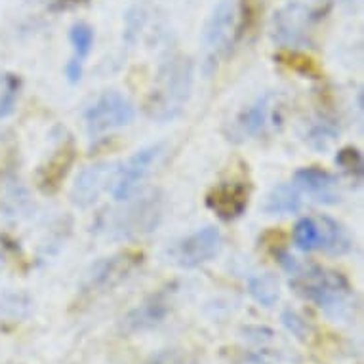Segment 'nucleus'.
Here are the masks:
<instances>
[{
	"instance_id": "f257e3e1",
	"label": "nucleus",
	"mask_w": 364,
	"mask_h": 364,
	"mask_svg": "<svg viewBox=\"0 0 364 364\" xmlns=\"http://www.w3.org/2000/svg\"><path fill=\"white\" fill-rule=\"evenodd\" d=\"M290 287L332 318L353 315V288L341 273L321 265H301L290 273Z\"/></svg>"
},
{
	"instance_id": "f03ea898",
	"label": "nucleus",
	"mask_w": 364,
	"mask_h": 364,
	"mask_svg": "<svg viewBox=\"0 0 364 364\" xmlns=\"http://www.w3.org/2000/svg\"><path fill=\"white\" fill-rule=\"evenodd\" d=\"M195 67L186 55L168 58L156 73L155 86L147 100V113L153 120L168 122L183 113L191 97Z\"/></svg>"
},
{
	"instance_id": "7ed1b4c3",
	"label": "nucleus",
	"mask_w": 364,
	"mask_h": 364,
	"mask_svg": "<svg viewBox=\"0 0 364 364\" xmlns=\"http://www.w3.org/2000/svg\"><path fill=\"white\" fill-rule=\"evenodd\" d=\"M162 218V197L159 191H151L136 198L124 210L113 215L107 223V231L119 239H130L153 231Z\"/></svg>"
},
{
	"instance_id": "20e7f679",
	"label": "nucleus",
	"mask_w": 364,
	"mask_h": 364,
	"mask_svg": "<svg viewBox=\"0 0 364 364\" xmlns=\"http://www.w3.org/2000/svg\"><path fill=\"white\" fill-rule=\"evenodd\" d=\"M134 119H136L134 103L124 94L114 90L102 94L84 113V122L90 136H100L103 132L128 126Z\"/></svg>"
},
{
	"instance_id": "39448f33",
	"label": "nucleus",
	"mask_w": 364,
	"mask_h": 364,
	"mask_svg": "<svg viewBox=\"0 0 364 364\" xmlns=\"http://www.w3.org/2000/svg\"><path fill=\"white\" fill-rule=\"evenodd\" d=\"M239 35V10L235 6L233 0H221L204 25L203 42L208 60L214 61L227 54Z\"/></svg>"
},
{
	"instance_id": "423d86ee",
	"label": "nucleus",
	"mask_w": 364,
	"mask_h": 364,
	"mask_svg": "<svg viewBox=\"0 0 364 364\" xmlns=\"http://www.w3.org/2000/svg\"><path fill=\"white\" fill-rule=\"evenodd\" d=\"M315 12L304 2H290L277 10L271 21L273 41L287 48H299L309 42L311 29L315 23Z\"/></svg>"
},
{
	"instance_id": "0eeeda50",
	"label": "nucleus",
	"mask_w": 364,
	"mask_h": 364,
	"mask_svg": "<svg viewBox=\"0 0 364 364\" xmlns=\"http://www.w3.org/2000/svg\"><path fill=\"white\" fill-rule=\"evenodd\" d=\"M162 155H164V145L155 144L139 149L124 164L117 166L114 178L111 181V193H113L114 200H119V203L128 200Z\"/></svg>"
},
{
	"instance_id": "6e6552de",
	"label": "nucleus",
	"mask_w": 364,
	"mask_h": 364,
	"mask_svg": "<svg viewBox=\"0 0 364 364\" xmlns=\"http://www.w3.org/2000/svg\"><path fill=\"white\" fill-rule=\"evenodd\" d=\"M221 246H223V237L220 229L214 225H206L183 240H179L170 252V256L179 267L195 269L214 259L220 254Z\"/></svg>"
},
{
	"instance_id": "1a4fd4ad",
	"label": "nucleus",
	"mask_w": 364,
	"mask_h": 364,
	"mask_svg": "<svg viewBox=\"0 0 364 364\" xmlns=\"http://www.w3.org/2000/svg\"><path fill=\"white\" fill-rule=\"evenodd\" d=\"M114 172H117V164H109V162H97L84 168L71 187V203L78 208L92 206L100 198L103 189L111 186Z\"/></svg>"
},
{
	"instance_id": "9d476101",
	"label": "nucleus",
	"mask_w": 364,
	"mask_h": 364,
	"mask_svg": "<svg viewBox=\"0 0 364 364\" xmlns=\"http://www.w3.org/2000/svg\"><path fill=\"white\" fill-rule=\"evenodd\" d=\"M250 200V191L242 181H227L210 189L206 195V206L220 220L233 221L245 214Z\"/></svg>"
},
{
	"instance_id": "9b49d317",
	"label": "nucleus",
	"mask_w": 364,
	"mask_h": 364,
	"mask_svg": "<svg viewBox=\"0 0 364 364\" xmlns=\"http://www.w3.org/2000/svg\"><path fill=\"white\" fill-rule=\"evenodd\" d=\"M273 102H275V96L273 94H265V96H262L259 100L252 103L250 107L245 109L235 119L231 132H229V139L245 141L248 138L259 136L265 130V126L269 124V119H271V113H273Z\"/></svg>"
},
{
	"instance_id": "f8f14e48",
	"label": "nucleus",
	"mask_w": 364,
	"mask_h": 364,
	"mask_svg": "<svg viewBox=\"0 0 364 364\" xmlns=\"http://www.w3.org/2000/svg\"><path fill=\"white\" fill-rule=\"evenodd\" d=\"M141 254L139 252H122L113 257H105L100 263L94 265L90 273V288H107L117 284L130 273L138 263H141Z\"/></svg>"
},
{
	"instance_id": "ddd939ff",
	"label": "nucleus",
	"mask_w": 364,
	"mask_h": 364,
	"mask_svg": "<svg viewBox=\"0 0 364 364\" xmlns=\"http://www.w3.org/2000/svg\"><path fill=\"white\" fill-rule=\"evenodd\" d=\"M77 159V149L73 144H63L60 149L55 151L52 159H50L44 166H41L36 173V186L44 195H52L61 187L63 179L71 170Z\"/></svg>"
},
{
	"instance_id": "4468645a",
	"label": "nucleus",
	"mask_w": 364,
	"mask_h": 364,
	"mask_svg": "<svg viewBox=\"0 0 364 364\" xmlns=\"http://www.w3.org/2000/svg\"><path fill=\"white\" fill-rule=\"evenodd\" d=\"M294 186L298 187V191L309 193L318 203H338V195H336L338 179L323 168H299L298 172L294 173Z\"/></svg>"
},
{
	"instance_id": "2eb2a0df",
	"label": "nucleus",
	"mask_w": 364,
	"mask_h": 364,
	"mask_svg": "<svg viewBox=\"0 0 364 364\" xmlns=\"http://www.w3.org/2000/svg\"><path fill=\"white\" fill-rule=\"evenodd\" d=\"M94 29L88 23H75L69 31V41L73 46V58L67 61L65 77L71 84L82 78V65L94 48Z\"/></svg>"
},
{
	"instance_id": "dca6fc26",
	"label": "nucleus",
	"mask_w": 364,
	"mask_h": 364,
	"mask_svg": "<svg viewBox=\"0 0 364 364\" xmlns=\"http://www.w3.org/2000/svg\"><path fill=\"white\" fill-rule=\"evenodd\" d=\"M168 315V299L164 294L153 296L149 301L139 305L132 311L130 315L124 318L126 330L130 332H141V330H149L156 324H161Z\"/></svg>"
},
{
	"instance_id": "f3484780",
	"label": "nucleus",
	"mask_w": 364,
	"mask_h": 364,
	"mask_svg": "<svg viewBox=\"0 0 364 364\" xmlns=\"http://www.w3.org/2000/svg\"><path fill=\"white\" fill-rule=\"evenodd\" d=\"M299 208H301V197H299L298 187L290 183L273 187L263 204V210L271 215L296 214Z\"/></svg>"
},
{
	"instance_id": "a211bd4d",
	"label": "nucleus",
	"mask_w": 364,
	"mask_h": 364,
	"mask_svg": "<svg viewBox=\"0 0 364 364\" xmlns=\"http://www.w3.org/2000/svg\"><path fill=\"white\" fill-rule=\"evenodd\" d=\"M248 292L259 305L273 307L281 298V284H279V279L273 273H262V275L250 277Z\"/></svg>"
},
{
	"instance_id": "6ab92c4d",
	"label": "nucleus",
	"mask_w": 364,
	"mask_h": 364,
	"mask_svg": "<svg viewBox=\"0 0 364 364\" xmlns=\"http://www.w3.org/2000/svg\"><path fill=\"white\" fill-rule=\"evenodd\" d=\"M294 242L299 250H323V225L315 218H301L294 227Z\"/></svg>"
},
{
	"instance_id": "aec40b11",
	"label": "nucleus",
	"mask_w": 364,
	"mask_h": 364,
	"mask_svg": "<svg viewBox=\"0 0 364 364\" xmlns=\"http://www.w3.org/2000/svg\"><path fill=\"white\" fill-rule=\"evenodd\" d=\"M321 225H323V250L330 254H346L351 250V239L338 221L321 218Z\"/></svg>"
},
{
	"instance_id": "412c9836",
	"label": "nucleus",
	"mask_w": 364,
	"mask_h": 364,
	"mask_svg": "<svg viewBox=\"0 0 364 364\" xmlns=\"http://www.w3.org/2000/svg\"><path fill=\"white\" fill-rule=\"evenodd\" d=\"M19 90H21V78L18 75H4L0 86V119L14 113L18 105Z\"/></svg>"
},
{
	"instance_id": "4be33fe9",
	"label": "nucleus",
	"mask_w": 364,
	"mask_h": 364,
	"mask_svg": "<svg viewBox=\"0 0 364 364\" xmlns=\"http://www.w3.org/2000/svg\"><path fill=\"white\" fill-rule=\"evenodd\" d=\"M336 162H338V166H340L346 173H349L351 178L363 179L364 162L363 155H360V151H358L357 147H343V149L336 155Z\"/></svg>"
},
{
	"instance_id": "5701e85b",
	"label": "nucleus",
	"mask_w": 364,
	"mask_h": 364,
	"mask_svg": "<svg viewBox=\"0 0 364 364\" xmlns=\"http://www.w3.org/2000/svg\"><path fill=\"white\" fill-rule=\"evenodd\" d=\"M338 136V128L332 122H318L307 134V141L313 149L324 151Z\"/></svg>"
},
{
	"instance_id": "b1692460",
	"label": "nucleus",
	"mask_w": 364,
	"mask_h": 364,
	"mask_svg": "<svg viewBox=\"0 0 364 364\" xmlns=\"http://www.w3.org/2000/svg\"><path fill=\"white\" fill-rule=\"evenodd\" d=\"M279 60L281 63H284L287 67L294 69L296 73H304L307 77H315L318 69H316L315 61L307 58L304 54H298V52H284V54H279Z\"/></svg>"
},
{
	"instance_id": "393cba45",
	"label": "nucleus",
	"mask_w": 364,
	"mask_h": 364,
	"mask_svg": "<svg viewBox=\"0 0 364 364\" xmlns=\"http://www.w3.org/2000/svg\"><path fill=\"white\" fill-rule=\"evenodd\" d=\"M282 324L287 326L288 332H292L296 338L299 340H307V336H309V324L305 323V318L301 315H298L296 311L287 309L282 313Z\"/></svg>"
},
{
	"instance_id": "a878e982",
	"label": "nucleus",
	"mask_w": 364,
	"mask_h": 364,
	"mask_svg": "<svg viewBox=\"0 0 364 364\" xmlns=\"http://www.w3.org/2000/svg\"><path fill=\"white\" fill-rule=\"evenodd\" d=\"M239 364H269V363H265V360H263V358H259V357L248 355V357L242 358V360H240Z\"/></svg>"
},
{
	"instance_id": "bb28decb",
	"label": "nucleus",
	"mask_w": 364,
	"mask_h": 364,
	"mask_svg": "<svg viewBox=\"0 0 364 364\" xmlns=\"http://www.w3.org/2000/svg\"><path fill=\"white\" fill-rule=\"evenodd\" d=\"M80 2H84V0H60V6L61 8L77 6V4H80Z\"/></svg>"
},
{
	"instance_id": "cd10ccee",
	"label": "nucleus",
	"mask_w": 364,
	"mask_h": 364,
	"mask_svg": "<svg viewBox=\"0 0 364 364\" xmlns=\"http://www.w3.org/2000/svg\"><path fill=\"white\" fill-rule=\"evenodd\" d=\"M343 2H347V0H343Z\"/></svg>"
}]
</instances>
